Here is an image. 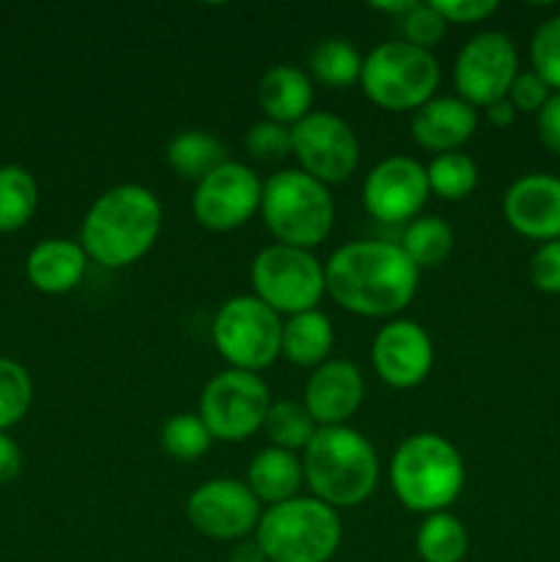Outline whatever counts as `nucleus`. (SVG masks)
<instances>
[{"mask_svg": "<svg viewBox=\"0 0 560 562\" xmlns=\"http://www.w3.org/2000/svg\"><path fill=\"white\" fill-rule=\"evenodd\" d=\"M256 97L267 121H275V124H283L291 130L311 113L313 82L300 66L280 64L264 71L261 80H258Z\"/></svg>", "mask_w": 560, "mask_h": 562, "instance_id": "412c9836", "label": "nucleus"}, {"mask_svg": "<svg viewBox=\"0 0 560 562\" xmlns=\"http://www.w3.org/2000/svg\"><path fill=\"white\" fill-rule=\"evenodd\" d=\"M261 514L256 494L247 488V483L234 477L201 483L187 497V519L212 541H245L250 532H256Z\"/></svg>", "mask_w": 560, "mask_h": 562, "instance_id": "4468645a", "label": "nucleus"}, {"mask_svg": "<svg viewBox=\"0 0 560 562\" xmlns=\"http://www.w3.org/2000/svg\"><path fill=\"white\" fill-rule=\"evenodd\" d=\"M159 445L165 453L176 461H198L201 456L209 453L212 448V434H209L206 423L201 415L192 412H179V415L168 417L159 431Z\"/></svg>", "mask_w": 560, "mask_h": 562, "instance_id": "7c9ffc66", "label": "nucleus"}, {"mask_svg": "<svg viewBox=\"0 0 560 562\" xmlns=\"http://www.w3.org/2000/svg\"><path fill=\"white\" fill-rule=\"evenodd\" d=\"M245 483L261 505L272 508V505L289 503V499L300 497V488L305 483L302 459L291 450H280L269 445V448L258 450L253 456Z\"/></svg>", "mask_w": 560, "mask_h": 562, "instance_id": "4be33fe9", "label": "nucleus"}, {"mask_svg": "<svg viewBox=\"0 0 560 562\" xmlns=\"http://www.w3.org/2000/svg\"><path fill=\"white\" fill-rule=\"evenodd\" d=\"M228 562H267V558H264L261 547L253 538V541H236V547L228 554Z\"/></svg>", "mask_w": 560, "mask_h": 562, "instance_id": "79ce46f5", "label": "nucleus"}, {"mask_svg": "<svg viewBox=\"0 0 560 562\" xmlns=\"http://www.w3.org/2000/svg\"><path fill=\"white\" fill-rule=\"evenodd\" d=\"M530 58L533 71L560 93V14L538 25L530 42Z\"/></svg>", "mask_w": 560, "mask_h": 562, "instance_id": "473e14b6", "label": "nucleus"}, {"mask_svg": "<svg viewBox=\"0 0 560 562\" xmlns=\"http://www.w3.org/2000/svg\"><path fill=\"white\" fill-rule=\"evenodd\" d=\"M439 86L434 53L401 42H382L362 58L360 88L377 108L406 113L432 102Z\"/></svg>", "mask_w": 560, "mask_h": 562, "instance_id": "0eeeda50", "label": "nucleus"}, {"mask_svg": "<svg viewBox=\"0 0 560 562\" xmlns=\"http://www.w3.org/2000/svg\"><path fill=\"white\" fill-rule=\"evenodd\" d=\"M88 256L80 241L71 239H44L27 252L25 272L36 291L49 296L69 294L77 289L86 274Z\"/></svg>", "mask_w": 560, "mask_h": 562, "instance_id": "aec40b11", "label": "nucleus"}, {"mask_svg": "<svg viewBox=\"0 0 560 562\" xmlns=\"http://www.w3.org/2000/svg\"><path fill=\"white\" fill-rule=\"evenodd\" d=\"M245 148L256 162H280L291 154V130L275 121H258L247 130Z\"/></svg>", "mask_w": 560, "mask_h": 562, "instance_id": "72a5a7b5", "label": "nucleus"}, {"mask_svg": "<svg viewBox=\"0 0 560 562\" xmlns=\"http://www.w3.org/2000/svg\"><path fill=\"white\" fill-rule=\"evenodd\" d=\"M549 97H552V88L536 71H519L516 80L511 82V91L505 99L514 104L516 113H538Z\"/></svg>", "mask_w": 560, "mask_h": 562, "instance_id": "e433bc0d", "label": "nucleus"}, {"mask_svg": "<svg viewBox=\"0 0 560 562\" xmlns=\"http://www.w3.org/2000/svg\"><path fill=\"white\" fill-rule=\"evenodd\" d=\"M428 190L443 201H464L478 187V165L470 154H437L426 165Z\"/></svg>", "mask_w": 560, "mask_h": 562, "instance_id": "c756f323", "label": "nucleus"}, {"mask_svg": "<svg viewBox=\"0 0 560 562\" xmlns=\"http://www.w3.org/2000/svg\"><path fill=\"white\" fill-rule=\"evenodd\" d=\"M417 554L423 562H461L467 558V538L464 525L453 514H428L423 525L417 527L415 536Z\"/></svg>", "mask_w": 560, "mask_h": 562, "instance_id": "bb28decb", "label": "nucleus"}, {"mask_svg": "<svg viewBox=\"0 0 560 562\" xmlns=\"http://www.w3.org/2000/svg\"><path fill=\"white\" fill-rule=\"evenodd\" d=\"M530 283L544 294H560V239L544 241L530 258Z\"/></svg>", "mask_w": 560, "mask_h": 562, "instance_id": "c9c22d12", "label": "nucleus"}, {"mask_svg": "<svg viewBox=\"0 0 560 562\" xmlns=\"http://www.w3.org/2000/svg\"><path fill=\"white\" fill-rule=\"evenodd\" d=\"M38 206V184L31 170L0 165V234L25 228Z\"/></svg>", "mask_w": 560, "mask_h": 562, "instance_id": "a878e982", "label": "nucleus"}, {"mask_svg": "<svg viewBox=\"0 0 560 562\" xmlns=\"http://www.w3.org/2000/svg\"><path fill=\"white\" fill-rule=\"evenodd\" d=\"M344 527L338 510L316 497H294L261 514L256 543L267 562H329Z\"/></svg>", "mask_w": 560, "mask_h": 562, "instance_id": "39448f33", "label": "nucleus"}, {"mask_svg": "<svg viewBox=\"0 0 560 562\" xmlns=\"http://www.w3.org/2000/svg\"><path fill=\"white\" fill-rule=\"evenodd\" d=\"M362 395H366V382L360 368L351 360H327L324 366L313 368L302 404L318 428L346 426V420L360 409Z\"/></svg>", "mask_w": 560, "mask_h": 562, "instance_id": "a211bd4d", "label": "nucleus"}, {"mask_svg": "<svg viewBox=\"0 0 560 562\" xmlns=\"http://www.w3.org/2000/svg\"><path fill=\"white\" fill-rule=\"evenodd\" d=\"M283 322L258 296H231L212 324L214 349L236 371L258 373L280 357Z\"/></svg>", "mask_w": 560, "mask_h": 562, "instance_id": "1a4fd4ad", "label": "nucleus"}, {"mask_svg": "<svg viewBox=\"0 0 560 562\" xmlns=\"http://www.w3.org/2000/svg\"><path fill=\"white\" fill-rule=\"evenodd\" d=\"M302 475L313 497L329 508L366 503L379 483V459L368 437L351 426L318 428L302 450Z\"/></svg>", "mask_w": 560, "mask_h": 562, "instance_id": "7ed1b4c3", "label": "nucleus"}, {"mask_svg": "<svg viewBox=\"0 0 560 562\" xmlns=\"http://www.w3.org/2000/svg\"><path fill=\"white\" fill-rule=\"evenodd\" d=\"M22 470V450L5 431H0V486L14 481Z\"/></svg>", "mask_w": 560, "mask_h": 562, "instance_id": "ea45409f", "label": "nucleus"}, {"mask_svg": "<svg viewBox=\"0 0 560 562\" xmlns=\"http://www.w3.org/2000/svg\"><path fill=\"white\" fill-rule=\"evenodd\" d=\"M311 75L327 88H346L351 82H360L362 55L346 38H324L311 53Z\"/></svg>", "mask_w": 560, "mask_h": 562, "instance_id": "cd10ccee", "label": "nucleus"}, {"mask_svg": "<svg viewBox=\"0 0 560 562\" xmlns=\"http://www.w3.org/2000/svg\"><path fill=\"white\" fill-rule=\"evenodd\" d=\"M261 217L278 245L313 250L333 231V195L305 170H280L264 181Z\"/></svg>", "mask_w": 560, "mask_h": 562, "instance_id": "423d86ee", "label": "nucleus"}, {"mask_svg": "<svg viewBox=\"0 0 560 562\" xmlns=\"http://www.w3.org/2000/svg\"><path fill=\"white\" fill-rule=\"evenodd\" d=\"M415 263L390 241H351L324 263V283L335 305L355 316H399L417 294Z\"/></svg>", "mask_w": 560, "mask_h": 562, "instance_id": "f257e3e1", "label": "nucleus"}, {"mask_svg": "<svg viewBox=\"0 0 560 562\" xmlns=\"http://www.w3.org/2000/svg\"><path fill=\"white\" fill-rule=\"evenodd\" d=\"M415 3H417V0H395V3H373L371 9L384 11V14H399V16H404L406 11L415 9Z\"/></svg>", "mask_w": 560, "mask_h": 562, "instance_id": "37998d69", "label": "nucleus"}, {"mask_svg": "<svg viewBox=\"0 0 560 562\" xmlns=\"http://www.w3.org/2000/svg\"><path fill=\"white\" fill-rule=\"evenodd\" d=\"M165 159L173 173L184 181H203L212 170L228 162L225 146L214 135L203 130H184L170 137L165 146Z\"/></svg>", "mask_w": 560, "mask_h": 562, "instance_id": "b1692460", "label": "nucleus"}, {"mask_svg": "<svg viewBox=\"0 0 560 562\" xmlns=\"http://www.w3.org/2000/svg\"><path fill=\"white\" fill-rule=\"evenodd\" d=\"M371 362L377 376L393 390H412L423 384L434 366L432 335L410 318L388 322L371 346Z\"/></svg>", "mask_w": 560, "mask_h": 562, "instance_id": "dca6fc26", "label": "nucleus"}, {"mask_svg": "<svg viewBox=\"0 0 560 562\" xmlns=\"http://www.w3.org/2000/svg\"><path fill=\"white\" fill-rule=\"evenodd\" d=\"M478 130V110L459 97H434L412 113V140L426 151H459Z\"/></svg>", "mask_w": 560, "mask_h": 562, "instance_id": "6ab92c4d", "label": "nucleus"}, {"mask_svg": "<svg viewBox=\"0 0 560 562\" xmlns=\"http://www.w3.org/2000/svg\"><path fill=\"white\" fill-rule=\"evenodd\" d=\"M264 431H267L272 448L280 450H305L307 442L313 439V434L318 431V426L313 423V417L307 415L305 404L302 401H272L267 412V420H264Z\"/></svg>", "mask_w": 560, "mask_h": 562, "instance_id": "c85d7f7f", "label": "nucleus"}, {"mask_svg": "<svg viewBox=\"0 0 560 562\" xmlns=\"http://www.w3.org/2000/svg\"><path fill=\"white\" fill-rule=\"evenodd\" d=\"M432 5L445 22H459V25L486 20L500 9V3L494 0H432Z\"/></svg>", "mask_w": 560, "mask_h": 562, "instance_id": "4c0bfd02", "label": "nucleus"}, {"mask_svg": "<svg viewBox=\"0 0 560 562\" xmlns=\"http://www.w3.org/2000/svg\"><path fill=\"white\" fill-rule=\"evenodd\" d=\"M401 31H404L406 44L432 53V49L445 38L448 22L439 16V11L434 9L432 3H415V9L406 11V14L401 16Z\"/></svg>", "mask_w": 560, "mask_h": 562, "instance_id": "f704fd0d", "label": "nucleus"}, {"mask_svg": "<svg viewBox=\"0 0 560 562\" xmlns=\"http://www.w3.org/2000/svg\"><path fill=\"white\" fill-rule=\"evenodd\" d=\"M453 228H450L443 217H434V214L412 220L399 241V247L406 252V258L415 263L417 272L443 267V263L448 261L450 252H453Z\"/></svg>", "mask_w": 560, "mask_h": 562, "instance_id": "393cba45", "label": "nucleus"}, {"mask_svg": "<svg viewBox=\"0 0 560 562\" xmlns=\"http://www.w3.org/2000/svg\"><path fill=\"white\" fill-rule=\"evenodd\" d=\"M31 373L16 360L0 357V431H9L11 426H16L31 409Z\"/></svg>", "mask_w": 560, "mask_h": 562, "instance_id": "2f4dec72", "label": "nucleus"}, {"mask_svg": "<svg viewBox=\"0 0 560 562\" xmlns=\"http://www.w3.org/2000/svg\"><path fill=\"white\" fill-rule=\"evenodd\" d=\"M269 406H272V395L258 373L228 368L206 382L198 415L206 423L212 439L245 442L253 434L261 431Z\"/></svg>", "mask_w": 560, "mask_h": 562, "instance_id": "9d476101", "label": "nucleus"}, {"mask_svg": "<svg viewBox=\"0 0 560 562\" xmlns=\"http://www.w3.org/2000/svg\"><path fill=\"white\" fill-rule=\"evenodd\" d=\"M291 154L300 162V170L324 187L346 181L360 165L355 130L344 119L322 110H311L300 124L291 126Z\"/></svg>", "mask_w": 560, "mask_h": 562, "instance_id": "9b49d317", "label": "nucleus"}, {"mask_svg": "<svg viewBox=\"0 0 560 562\" xmlns=\"http://www.w3.org/2000/svg\"><path fill=\"white\" fill-rule=\"evenodd\" d=\"M335 344V329L322 311H307L283 322L280 355L300 368H318L329 360Z\"/></svg>", "mask_w": 560, "mask_h": 562, "instance_id": "5701e85b", "label": "nucleus"}, {"mask_svg": "<svg viewBox=\"0 0 560 562\" xmlns=\"http://www.w3.org/2000/svg\"><path fill=\"white\" fill-rule=\"evenodd\" d=\"M503 214L516 234L538 241L560 239V179L527 173L508 187Z\"/></svg>", "mask_w": 560, "mask_h": 562, "instance_id": "f3484780", "label": "nucleus"}, {"mask_svg": "<svg viewBox=\"0 0 560 562\" xmlns=\"http://www.w3.org/2000/svg\"><path fill=\"white\" fill-rule=\"evenodd\" d=\"M516 75H519V55L505 33H478L456 55V91H459V99H464L475 110L508 97Z\"/></svg>", "mask_w": 560, "mask_h": 562, "instance_id": "f8f14e48", "label": "nucleus"}, {"mask_svg": "<svg viewBox=\"0 0 560 562\" xmlns=\"http://www.w3.org/2000/svg\"><path fill=\"white\" fill-rule=\"evenodd\" d=\"M486 119H489V124H492V126H500V130H505V126H511L516 121V108L508 102V99H500V102L489 104Z\"/></svg>", "mask_w": 560, "mask_h": 562, "instance_id": "a19ab883", "label": "nucleus"}, {"mask_svg": "<svg viewBox=\"0 0 560 562\" xmlns=\"http://www.w3.org/2000/svg\"><path fill=\"white\" fill-rule=\"evenodd\" d=\"M250 285L253 296L289 318L318 311V302L327 294L324 263L311 250L289 245H269L253 258Z\"/></svg>", "mask_w": 560, "mask_h": 562, "instance_id": "6e6552de", "label": "nucleus"}, {"mask_svg": "<svg viewBox=\"0 0 560 562\" xmlns=\"http://www.w3.org/2000/svg\"><path fill=\"white\" fill-rule=\"evenodd\" d=\"M536 115H538L536 119L538 137H541V143L549 148V151L560 157V93L555 91Z\"/></svg>", "mask_w": 560, "mask_h": 562, "instance_id": "58836bf2", "label": "nucleus"}, {"mask_svg": "<svg viewBox=\"0 0 560 562\" xmlns=\"http://www.w3.org/2000/svg\"><path fill=\"white\" fill-rule=\"evenodd\" d=\"M428 176L417 159L388 157L362 181V206L373 220L388 225H410L426 206Z\"/></svg>", "mask_w": 560, "mask_h": 562, "instance_id": "2eb2a0df", "label": "nucleus"}, {"mask_svg": "<svg viewBox=\"0 0 560 562\" xmlns=\"http://www.w3.org/2000/svg\"><path fill=\"white\" fill-rule=\"evenodd\" d=\"M264 181L245 162H225L195 184L192 214L198 223L214 234L242 228L261 212Z\"/></svg>", "mask_w": 560, "mask_h": 562, "instance_id": "ddd939ff", "label": "nucleus"}, {"mask_svg": "<svg viewBox=\"0 0 560 562\" xmlns=\"http://www.w3.org/2000/svg\"><path fill=\"white\" fill-rule=\"evenodd\" d=\"M390 486L412 514H443L464 488V461L456 445L439 434H412L395 448Z\"/></svg>", "mask_w": 560, "mask_h": 562, "instance_id": "20e7f679", "label": "nucleus"}, {"mask_svg": "<svg viewBox=\"0 0 560 562\" xmlns=\"http://www.w3.org/2000/svg\"><path fill=\"white\" fill-rule=\"evenodd\" d=\"M163 231V203L148 187L119 184L97 198L80 228L88 261L124 269L141 261Z\"/></svg>", "mask_w": 560, "mask_h": 562, "instance_id": "f03ea898", "label": "nucleus"}]
</instances>
